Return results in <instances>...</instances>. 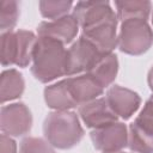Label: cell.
I'll list each match as a JSON object with an SVG mask.
<instances>
[{
    "mask_svg": "<svg viewBox=\"0 0 153 153\" xmlns=\"http://www.w3.org/2000/svg\"><path fill=\"white\" fill-rule=\"evenodd\" d=\"M152 24H153V13H152Z\"/></svg>",
    "mask_w": 153,
    "mask_h": 153,
    "instance_id": "cb8c5ba5",
    "label": "cell"
},
{
    "mask_svg": "<svg viewBox=\"0 0 153 153\" xmlns=\"http://www.w3.org/2000/svg\"><path fill=\"white\" fill-rule=\"evenodd\" d=\"M25 88V81L22 73L14 68L5 69L0 78V98L1 103L17 99Z\"/></svg>",
    "mask_w": 153,
    "mask_h": 153,
    "instance_id": "9a60e30c",
    "label": "cell"
},
{
    "mask_svg": "<svg viewBox=\"0 0 153 153\" xmlns=\"http://www.w3.org/2000/svg\"><path fill=\"white\" fill-rule=\"evenodd\" d=\"M19 153H56L53 146L42 137H25L20 142Z\"/></svg>",
    "mask_w": 153,
    "mask_h": 153,
    "instance_id": "ffe728a7",
    "label": "cell"
},
{
    "mask_svg": "<svg viewBox=\"0 0 153 153\" xmlns=\"http://www.w3.org/2000/svg\"><path fill=\"white\" fill-rule=\"evenodd\" d=\"M1 65L25 68L32 61L37 37L32 31L17 30L1 33Z\"/></svg>",
    "mask_w": 153,
    "mask_h": 153,
    "instance_id": "277c9868",
    "label": "cell"
},
{
    "mask_svg": "<svg viewBox=\"0 0 153 153\" xmlns=\"http://www.w3.org/2000/svg\"><path fill=\"white\" fill-rule=\"evenodd\" d=\"M147 81H148V86H149V88L153 91V67H152V68L149 69V72H148Z\"/></svg>",
    "mask_w": 153,
    "mask_h": 153,
    "instance_id": "7402d4cb",
    "label": "cell"
},
{
    "mask_svg": "<svg viewBox=\"0 0 153 153\" xmlns=\"http://www.w3.org/2000/svg\"><path fill=\"white\" fill-rule=\"evenodd\" d=\"M45 140L55 148L69 149L84 137V129L74 111L54 110L48 114L43 123Z\"/></svg>",
    "mask_w": 153,
    "mask_h": 153,
    "instance_id": "3957f363",
    "label": "cell"
},
{
    "mask_svg": "<svg viewBox=\"0 0 153 153\" xmlns=\"http://www.w3.org/2000/svg\"><path fill=\"white\" fill-rule=\"evenodd\" d=\"M0 143L1 153H17V143L11 136L2 134L0 137Z\"/></svg>",
    "mask_w": 153,
    "mask_h": 153,
    "instance_id": "44dd1931",
    "label": "cell"
},
{
    "mask_svg": "<svg viewBox=\"0 0 153 153\" xmlns=\"http://www.w3.org/2000/svg\"><path fill=\"white\" fill-rule=\"evenodd\" d=\"M44 100L47 105L54 110H69L75 108L67 90L65 79L44 88Z\"/></svg>",
    "mask_w": 153,
    "mask_h": 153,
    "instance_id": "2e32d148",
    "label": "cell"
},
{
    "mask_svg": "<svg viewBox=\"0 0 153 153\" xmlns=\"http://www.w3.org/2000/svg\"><path fill=\"white\" fill-rule=\"evenodd\" d=\"M67 90L75 106H80L103 94L104 88L87 73L65 79Z\"/></svg>",
    "mask_w": 153,
    "mask_h": 153,
    "instance_id": "7c38bea8",
    "label": "cell"
},
{
    "mask_svg": "<svg viewBox=\"0 0 153 153\" xmlns=\"http://www.w3.org/2000/svg\"><path fill=\"white\" fill-rule=\"evenodd\" d=\"M96 149L103 153L120 152L128 146V130L124 123L115 122L109 126L93 129L90 134Z\"/></svg>",
    "mask_w": 153,
    "mask_h": 153,
    "instance_id": "9c48e42d",
    "label": "cell"
},
{
    "mask_svg": "<svg viewBox=\"0 0 153 153\" xmlns=\"http://www.w3.org/2000/svg\"><path fill=\"white\" fill-rule=\"evenodd\" d=\"M19 17V4L14 0L0 1V30L1 33L13 31Z\"/></svg>",
    "mask_w": 153,
    "mask_h": 153,
    "instance_id": "ac0fdd59",
    "label": "cell"
},
{
    "mask_svg": "<svg viewBox=\"0 0 153 153\" xmlns=\"http://www.w3.org/2000/svg\"><path fill=\"white\" fill-rule=\"evenodd\" d=\"M105 99L111 110L123 120L130 118L141 104V98L136 92L120 85L111 86L106 92Z\"/></svg>",
    "mask_w": 153,
    "mask_h": 153,
    "instance_id": "30bf717a",
    "label": "cell"
},
{
    "mask_svg": "<svg viewBox=\"0 0 153 153\" xmlns=\"http://www.w3.org/2000/svg\"><path fill=\"white\" fill-rule=\"evenodd\" d=\"M39 11L41 14L44 18L55 20L59 18H62L68 14L69 10L73 6L72 1H65V0H57V1H50V0H43L39 1Z\"/></svg>",
    "mask_w": 153,
    "mask_h": 153,
    "instance_id": "d6986e66",
    "label": "cell"
},
{
    "mask_svg": "<svg viewBox=\"0 0 153 153\" xmlns=\"http://www.w3.org/2000/svg\"><path fill=\"white\" fill-rule=\"evenodd\" d=\"M118 72V60L114 53H103L86 72L103 88L110 86L116 79Z\"/></svg>",
    "mask_w": 153,
    "mask_h": 153,
    "instance_id": "5bb4252c",
    "label": "cell"
},
{
    "mask_svg": "<svg viewBox=\"0 0 153 153\" xmlns=\"http://www.w3.org/2000/svg\"><path fill=\"white\" fill-rule=\"evenodd\" d=\"M117 10V18L121 22L127 19H143L147 20L152 11V4L149 1H115Z\"/></svg>",
    "mask_w": 153,
    "mask_h": 153,
    "instance_id": "e0dca14e",
    "label": "cell"
},
{
    "mask_svg": "<svg viewBox=\"0 0 153 153\" xmlns=\"http://www.w3.org/2000/svg\"><path fill=\"white\" fill-rule=\"evenodd\" d=\"M32 115L29 108L19 102L4 105L0 112V128L2 134L8 136H24L31 130Z\"/></svg>",
    "mask_w": 153,
    "mask_h": 153,
    "instance_id": "52a82bcc",
    "label": "cell"
},
{
    "mask_svg": "<svg viewBox=\"0 0 153 153\" xmlns=\"http://www.w3.org/2000/svg\"><path fill=\"white\" fill-rule=\"evenodd\" d=\"M112 153H124V152H122V151H120V152H112Z\"/></svg>",
    "mask_w": 153,
    "mask_h": 153,
    "instance_id": "603a6c76",
    "label": "cell"
},
{
    "mask_svg": "<svg viewBox=\"0 0 153 153\" xmlns=\"http://www.w3.org/2000/svg\"><path fill=\"white\" fill-rule=\"evenodd\" d=\"M128 147L134 153H153V94L129 126Z\"/></svg>",
    "mask_w": 153,
    "mask_h": 153,
    "instance_id": "8992f818",
    "label": "cell"
},
{
    "mask_svg": "<svg viewBox=\"0 0 153 153\" xmlns=\"http://www.w3.org/2000/svg\"><path fill=\"white\" fill-rule=\"evenodd\" d=\"M79 116L86 127L97 129L117 122L118 116L111 110L105 98H97L79 106Z\"/></svg>",
    "mask_w": 153,
    "mask_h": 153,
    "instance_id": "4fadbf2b",
    "label": "cell"
},
{
    "mask_svg": "<svg viewBox=\"0 0 153 153\" xmlns=\"http://www.w3.org/2000/svg\"><path fill=\"white\" fill-rule=\"evenodd\" d=\"M153 44V30L143 19H127L122 22L117 36V47L122 53L141 55Z\"/></svg>",
    "mask_w": 153,
    "mask_h": 153,
    "instance_id": "5b68a950",
    "label": "cell"
},
{
    "mask_svg": "<svg viewBox=\"0 0 153 153\" xmlns=\"http://www.w3.org/2000/svg\"><path fill=\"white\" fill-rule=\"evenodd\" d=\"M73 16L82 30L81 36L102 53H112L117 47V14L109 1H79Z\"/></svg>",
    "mask_w": 153,
    "mask_h": 153,
    "instance_id": "6da1fadb",
    "label": "cell"
},
{
    "mask_svg": "<svg viewBox=\"0 0 153 153\" xmlns=\"http://www.w3.org/2000/svg\"><path fill=\"white\" fill-rule=\"evenodd\" d=\"M79 23L73 14H67L55 20L39 23L37 32L39 37H49L61 42L62 44L71 43L78 35Z\"/></svg>",
    "mask_w": 153,
    "mask_h": 153,
    "instance_id": "8fae6325",
    "label": "cell"
},
{
    "mask_svg": "<svg viewBox=\"0 0 153 153\" xmlns=\"http://www.w3.org/2000/svg\"><path fill=\"white\" fill-rule=\"evenodd\" d=\"M103 54L98 50L91 42L80 36L69 49H67V63H66V75L72 76L87 72L99 55Z\"/></svg>",
    "mask_w": 153,
    "mask_h": 153,
    "instance_id": "ba28073f",
    "label": "cell"
},
{
    "mask_svg": "<svg viewBox=\"0 0 153 153\" xmlns=\"http://www.w3.org/2000/svg\"><path fill=\"white\" fill-rule=\"evenodd\" d=\"M66 63L67 49L65 44L49 37L38 36L32 54V75L41 82H50L66 75Z\"/></svg>",
    "mask_w": 153,
    "mask_h": 153,
    "instance_id": "7a4b0ae2",
    "label": "cell"
}]
</instances>
